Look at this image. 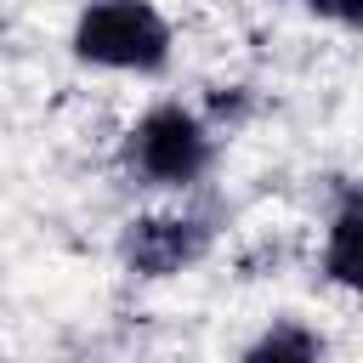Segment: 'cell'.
Returning <instances> with one entry per match:
<instances>
[{
  "mask_svg": "<svg viewBox=\"0 0 363 363\" xmlns=\"http://www.w3.org/2000/svg\"><path fill=\"white\" fill-rule=\"evenodd\" d=\"M318 23H335V28H352L363 34V0H301Z\"/></svg>",
  "mask_w": 363,
  "mask_h": 363,
  "instance_id": "52a82bcc",
  "label": "cell"
},
{
  "mask_svg": "<svg viewBox=\"0 0 363 363\" xmlns=\"http://www.w3.org/2000/svg\"><path fill=\"white\" fill-rule=\"evenodd\" d=\"M318 272L346 289V295H363V193H352L329 227H323V255H318Z\"/></svg>",
  "mask_w": 363,
  "mask_h": 363,
  "instance_id": "277c9868",
  "label": "cell"
},
{
  "mask_svg": "<svg viewBox=\"0 0 363 363\" xmlns=\"http://www.w3.org/2000/svg\"><path fill=\"white\" fill-rule=\"evenodd\" d=\"M74 62L102 74H164L176 34L153 0H85L68 34Z\"/></svg>",
  "mask_w": 363,
  "mask_h": 363,
  "instance_id": "6da1fadb",
  "label": "cell"
},
{
  "mask_svg": "<svg viewBox=\"0 0 363 363\" xmlns=\"http://www.w3.org/2000/svg\"><path fill=\"white\" fill-rule=\"evenodd\" d=\"M312 357H323V335L306 329V323H295V318L267 323L244 346V363H312Z\"/></svg>",
  "mask_w": 363,
  "mask_h": 363,
  "instance_id": "5b68a950",
  "label": "cell"
},
{
  "mask_svg": "<svg viewBox=\"0 0 363 363\" xmlns=\"http://www.w3.org/2000/svg\"><path fill=\"white\" fill-rule=\"evenodd\" d=\"M125 164L147 187L187 193L210 176L216 164V130L204 125L199 108L187 102H153L130 130H125Z\"/></svg>",
  "mask_w": 363,
  "mask_h": 363,
  "instance_id": "7a4b0ae2",
  "label": "cell"
},
{
  "mask_svg": "<svg viewBox=\"0 0 363 363\" xmlns=\"http://www.w3.org/2000/svg\"><path fill=\"white\" fill-rule=\"evenodd\" d=\"M255 113V96L244 91V85H216L210 96H204V125L221 136V130H238L244 119Z\"/></svg>",
  "mask_w": 363,
  "mask_h": 363,
  "instance_id": "8992f818",
  "label": "cell"
},
{
  "mask_svg": "<svg viewBox=\"0 0 363 363\" xmlns=\"http://www.w3.org/2000/svg\"><path fill=\"white\" fill-rule=\"evenodd\" d=\"M210 255V221L199 216H136L119 238V261L136 278H182Z\"/></svg>",
  "mask_w": 363,
  "mask_h": 363,
  "instance_id": "3957f363",
  "label": "cell"
}]
</instances>
